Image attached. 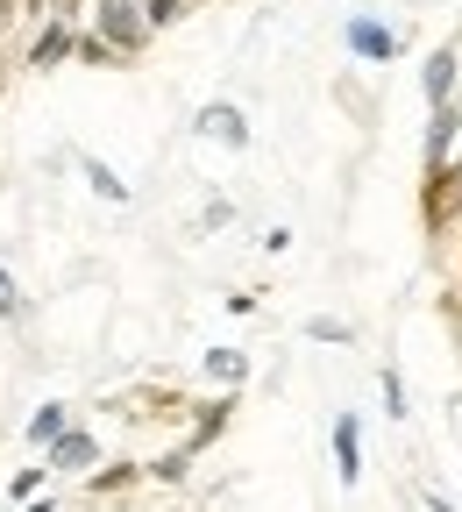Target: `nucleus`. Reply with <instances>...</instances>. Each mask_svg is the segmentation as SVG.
Instances as JSON below:
<instances>
[{
    "label": "nucleus",
    "instance_id": "obj_22",
    "mask_svg": "<svg viewBox=\"0 0 462 512\" xmlns=\"http://www.w3.org/2000/svg\"><path fill=\"white\" fill-rule=\"evenodd\" d=\"M427 512H455V505H448V498H441V491H427Z\"/></svg>",
    "mask_w": 462,
    "mask_h": 512
},
{
    "label": "nucleus",
    "instance_id": "obj_20",
    "mask_svg": "<svg viewBox=\"0 0 462 512\" xmlns=\"http://www.w3.org/2000/svg\"><path fill=\"white\" fill-rule=\"evenodd\" d=\"M15 15H22V0H0V36L15 29Z\"/></svg>",
    "mask_w": 462,
    "mask_h": 512
},
{
    "label": "nucleus",
    "instance_id": "obj_21",
    "mask_svg": "<svg viewBox=\"0 0 462 512\" xmlns=\"http://www.w3.org/2000/svg\"><path fill=\"white\" fill-rule=\"evenodd\" d=\"M15 512H57V498L43 491V498H29V505H15Z\"/></svg>",
    "mask_w": 462,
    "mask_h": 512
},
{
    "label": "nucleus",
    "instance_id": "obj_6",
    "mask_svg": "<svg viewBox=\"0 0 462 512\" xmlns=\"http://www.w3.org/2000/svg\"><path fill=\"white\" fill-rule=\"evenodd\" d=\"M349 50H356L363 64H391V57H399V36H391L377 15H356V22H349Z\"/></svg>",
    "mask_w": 462,
    "mask_h": 512
},
{
    "label": "nucleus",
    "instance_id": "obj_7",
    "mask_svg": "<svg viewBox=\"0 0 462 512\" xmlns=\"http://www.w3.org/2000/svg\"><path fill=\"white\" fill-rule=\"evenodd\" d=\"M455 136H462V107H455V100H441V107H434V121H427V171H441V164L455 157Z\"/></svg>",
    "mask_w": 462,
    "mask_h": 512
},
{
    "label": "nucleus",
    "instance_id": "obj_9",
    "mask_svg": "<svg viewBox=\"0 0 462 512\" xmlns=\"http://www.w3.org/2000/svg\"><path fill=\"white\" fill-rule=\"evenodd\" d=\"M64 427H72V406H64V399H43V406L29 413V427H22V441H29V448H50V441H57Z\"/></svg>",
    "mask_w": 462,
    "mask_h": 512
},
{
    "label": "nucleus",
    "instance_id": "obj_17",
    "mask_svg": "<svg viewBox=\"0 0 462 512\" xmlns=\"http://www.w3.org/2000/svg\"><path fill=\"white\" fill-rule=\"evenodd\" d=\"M178 15H185V0H143V22L150 29H171Z\"/></svg>",
    "mask_w": 462,
    "mask_h": 512
},
{
    "label": "nucleus",
    "instance_id": "obj_13",
    "mask_svg": "<svg viewBox=\"0 0 462 512\" xmlns=\"http://www.w3.org/2000/svg\"><path fill=\"white\" fill-rule=\"evenodd\" d=\"M128 484H143V463H100L86 491H100V498H107V491H128Z\"/></svg>",
    "mask_w": 462,
    "mask_h": 512
},
{
    "label": "nucleus",
    "instance_id": "obj_19",
    "mask_svg": "<svg viewBox=\"0 0 462 512\" xmlns=\"http://www.w3.org/2000/svg\"><path fill=\"white\" fill-rule=\"evenodd\" d=\"M228 221H235V200H207V207H200V228H207V235L228 228Z\"/></svg>",
    "mask_w": 462,
    "mask_h": 512
},
{
    "label": "nucleus",
    "instance_id": "obj_1",
    "mask_svg": "<svg viewBox=\"0 0 462 512\" xmlns=\"http://www.w3.org/2000/svg\"><path fill=\"white\" fill-rule=\"evenodd\" d=\"M93 36L128 64V57H143L150 43V22H143V0H100V15H93Z\"/></svg>",
    "mask_w": 462,
    "mask_h": 512
},
{
    "label": "nucleus",
    "instance_id": "obj_18",
    "mask_svg": "<svg viewBox=\"0 0 462 512\" xmlns=\"http://www.w3.org/2000/svg\"><path fill=\"white\" fill-rule=\"evenodd\" d=\"M306 335H313V342H356L349 320H306Z\"/></svg>",
    "mask_w": 462,
    "mask_h": 512
},
{
    "label": "nucleus",
    "instance_id": "obj_12",
    "mask_svg": "<svg viewBox=\"0 0 462 512\" xmlns=\"http://www.w3.org/2000/svg\"><path fill=\"white\" fill-rule=\"evenodd\" d=\"M192 463H200V456H192V448L178 441V448H164V456H157L143 477H157V484H178V477H192Z\"/></svg>",
    "mask_w": 462,
    "mask_h": 512
},
{
    "label": "nucleus",
    "instance_id": "obj_2",
    "mask_svg": "<svg viewBox=\"0 0 462 512\" xmlns=\"http://www.w3.org/2000/svg\"><path fill=\"white\" fill-rule=\"evenodd\" d=\"M43 470H50V477H93V470H100V434H93V427H64V434L43 448Z\"/></svg>",
    "mask_w": 462,
    "mask_h": 512
},
{
    "label": "nucleus",
    "instance_id": "obj_11",
    "mask_svg": "<svg viewBox=\"0 0 462 512\" xmlns=\"http://www.w3.org/2000/svg\"><path fill=\"white\" fill-rule=\"evenodd\" d=\"M79 178H86V185L100 192L107 207H128V185H121V171H107L100 157H79Z\"/></svg>",
    "mask_w": 462,
    "mask_h": 512
},
{
    "label": "nucleus",
    "instance_id": "obj_8",
    "mask_svg": "<svg viewBox=\"0 0 462 512\" xmlns=\"http://www.w3.org/2000/svg\"><path fill=\"white\" fill-rule=\"evenodd\" d=\"M200 377L221 384V392H242V384H249V356L242 349H207L200 356Z\"/></svg>",
    "mask_w": 462,
    "mask_h": 512
},
{
    "label": "nucleus",
    "instance_id": "obj_4",
    "mask_svg": "<svg viewBox=\"0 0 462 512\" xmlns=\"http://www.w3.org/2000/svg\"><path fill=\"white\" fill-rule=\"evenodd\" d=\"M72 43H79V29L64 22V15H50V22L36 29V43H29V72H50V64H64V57H72Z\"/></svg>",
    "mask_w": 462,
    "mask_h": 512
},
{
    "label": "nucleus",
    "instance_id": "obj_10",
    "mask_svg": "<svg viewBox=\"0 0 462 512\" xmlns=\"http://www.w3.org/2000/svg\"><path fill=\"white\" fill-rule=\"evenodd\" d=\"M420 86H427V100H434V107H441V100H455V50H434V57H427Z\"/></svg>",
    "mask_w": 462,
    "mask_h": 512
},
{
    "label": "nucleus",
    "instance_id": "obj_16",
    "mask_svg": "<svg viewBox=\"0 0 462 512\" xmlns=\"http://www.w3.org/2000/svg\"><path fill=\"white\" fill-rule=\"evenodd\" d=\"M377 384H384V413L406 420V384H399V370H377Z\"/></svg>",
    "mask_w": 462,
    "mask_h": 512
},
{
    "label": "nucleus",
    "instance_id": "obj_14",
    "mask_svg": "<svg viewBox=\"0 0 462 512\" xmlns=\"http://www.w3.org/2000/svg\"><path fill=\"white\" fill-rule=\"evenodd\" d=\"M0 320H29V292L15 285V271L0 264Z\"/></svg>",
    "mask_w": 462,
    "mask_h": 512
},
{
    "label": "nucleus",
    "instance_id": "obj_5",
    "mask_svg": "<svg viewBox=\"0 0 462 512\" xmlns=\"http://www.w3.org/2000/svg\"><path fill=\"white\" fill-rule=\"evenodd\" d=\"M327 434H335V477L356 484V477H363V420H356V413H335V427H327Z\"/></svg>",
    "mask_w": 462,
    "mask_h": 512
},
{
    "label": "nucleus",
    "instance_id": "obj_3",
    "mask_svg": "<svg viewBox=\"0 0 462 512\" xmlns=\"http://www.w3.org/2000/svg\"><path fill=\"white\" fill-rule=\"evenodd\" d=\"M192 136H200V143H221V150H249V114L228 107V100H207L200 114H192Z\"/></svg>",
    "mask_w": 462,
    "mask_h": 512
},
{
    "label": "nucleus",
    "instance_id": "obj_15",
    "mask_svg": "<svg viewBox=\"0 0 462 512\" xmlns=\"http://www.w3.org/2000/svg\"><path fill=\"white\" fill-rule=\"evenodd\" d=\"M43 484H50V470H43V463H29V470H15L8 498H15V505H29V498H43Z\"/></svg>",
    "mask_w": 462,
    "mask_h": 512
}]
</instances>
